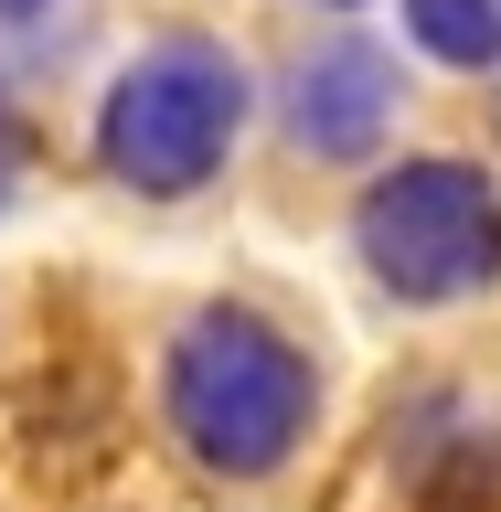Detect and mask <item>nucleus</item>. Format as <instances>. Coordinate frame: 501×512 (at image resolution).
<instances>
[{
    "instance_id": "obj_7",
    "label": "nucleus",
    "mask_w": 501,
    "mask_h": 512,
    "mask_svg": "<svg viewBox=\"0 0 501 512\" xmlns=\"http://www.w3.org/2000/svg\"><path fill=\"white\" fill-rule=\"evenodd\" d=\"M0 11H43V0H0Z\"/></svg>"
},
{
    "instance_id": "obj_8",
    "label": "nucleus",
    "mask_w": 501,
    "mask_h": 512,
    "mask_svg": "<svg viewBox=\"0 0 501 512\" xmlns=\"http://www.w3.org/2000/svg\"><path fill=\"white\" fill-rule=\"evenodd\" d=\"M331 11H352V0H331Z\"/></svg>"
},
{
    "instance_id": "obj_2",
    "label": "nucleus",
    "mask_w": 501,
    "mask_h": 512,
    "mask_svg": "<svg viewBox=\"0 0 501 512\" xmlns=\"http://www.w3.org/2000/svg\"><path fill=\"white\" fill-rule=\"evenodd\" d=\"M235 118H246V75H235V54L203 43V32H171V43H150V54L107 86V107H96V160H107L128 192L171 203V192L214 182Z\"/></svg>"
},
{
    "instance_id": "obj_5",
    "label": "nucleus",
    "mask_w": 501,
    "mask_h": 512,
    "mask_svg": "<svg viewBox=\"0 0 501 512\" xmlns=\"http://www.w3.org/2000/svg\"><path fill=\"white\" fill-rule=\"evenodd\" d=\"M406 32L438 64H470V75L501 64V0H406Z\"/></svg>"
},
{
    "instance_id": "obj_6",
    "label": "nucleus",
    "mask_w": 501,
    "mask_h": 512,
    "mask_svg": "<svg viewBox=\"0 0 501 512\" xmlns=\"http://www.w3.org/2000/svg\"><path fill=\"white\" fill-rule=\"evenodd\" d=\"M11 192H22V128L0 118V203H11Z\"/></svg>"
},
{
    "instance_id": "obj_4",
    "label": "nucleus",
    "mask_w": 501,
    "mask_h": 512,
    "mask_svg": "<svg viewBox=\"0 0 501 512\" xmlns=\"http://www.w3.org/2000/svg\"><path fill=\"white\" fill-rule=\"evenodd\" d=\"M384 118H395V54L342 32V43L288 64V139L310 160H363L384 139Z\"/></svg>"
},
{
    "instance_id": "obj_1",
    "label": "nucleus",
    "mask_w": 501,
    "mask_h": 512,
    "mask_svg": "<svg viewBox=\"0 0 501 512\" xmlns=\"http://www.w3.org/2000/svg\"><path fill=\"white\" fill-rule=\"evenodd\" d=\"M320 374L310 352L288 342L278 320L256 310H192L171 331V363H160V416L182 438L192 470L214 480H267L288 448L310 438Z\"/></svg>"
},
{
    "instance_id": "obj_3",
    "label": "nucleus",
    "mask_w": 501,
    "mask_h": 512,
    "mask_svg": "<svg viewBox=\"0 0 501 512\" xmlns=\"http://www.w3.org/2000/svg\"><path fill=\"white\" fill-rule=\"evenodd\" d=\"M352 246L374 267V288L438 310V299H480L501 278V182L480 160H395L363 214H352Z\"/></svg>"
}]
</instances>
